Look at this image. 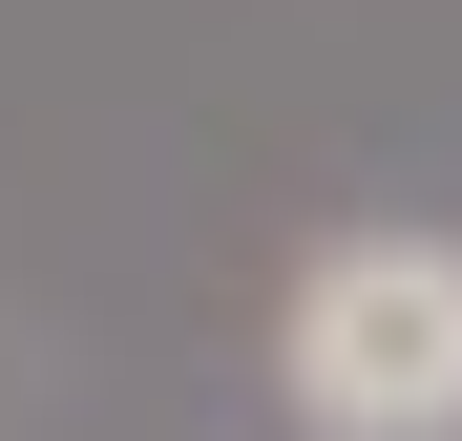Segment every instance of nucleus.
I'll list each match as a JSON object with an SVG mask.
<instances>
[{
	"label": "nucleus",
	"mask_w": 462,
	"mask_h": 441,
	"mask_svg": "<svg viewBox=\"0 0 462 441\" xmlns=\"http://www.w3.org/2000/svg\"><path fill=\"white\" fill-rule=\"evenodd\" d=\"M273 400L316 441H462V232H337L273 316Z\"/></svg>",
	"instance_id": "f257e3e1"
}]
</instances>
